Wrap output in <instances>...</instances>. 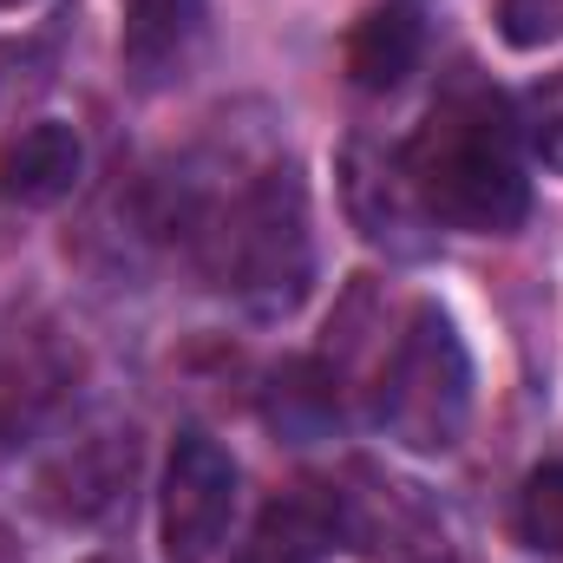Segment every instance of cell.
<instances>
[{"mask_svg":"<svg viewBox=\"0 0 563 563\" xmlns=\"http://www.w3.org/2000/svg\"><path fill=\"white\" fill-rule=\"evenodd\" d=\"M525 132H531V151H538L551 170H563V73H558V79H544V86L531 92Z\"/></svg>","mask_w":563,"mask_h":563,"instance_id":"cell-15","label":"cell"},{"mask_svg":"<svg viewBox=\"0 0 563 563\" xmlns=\"http://www.w3.org/2000/svg\"><path fill=\"white\" fill-rule=\"evenodd\" d=\"M0 7H26V0H0Z\"/></svg>","mask_w":563,"mask_h":563,"instance_id":"cell-17","label":"cell"},{"mask_svg":"<svg viewBox=\"0 0 563 563\" xmlns=\"http://www.w3.org/2000/svg\"><path fill=\"white\" fill-rule=\"evenodd\" d=\"M66 387V354L46 341V334H7L0 347V445L20 439L26 426L40 420Z\"/></svg>","mask_w":563,"mask_h":563,"instance_id":"cell-10","label":"cell"},{"mask_svg":"<svg viewBox=\"0 0 563 563\" xmlns=\"http://www.w3.org/2000/svg\"><path fill=\"white\" fill-rule=\"evenodd\" d=\"M498 33H505L518 53L558 46L563 40V0H498Z\"/></svg>","mask_w":563,"mask_h":563,"instance_id":"cell-14","label":"cell"},{"mask_svg":"<svg viewBox=\"0 0 563 563\" xmlns=\"http://www.w3.org/2000/svg\"><path fill=\"white\" fill-rule=\"evenodd\" d=\"M341 197H347L354 230L374 250H387L400 263H420L426 250H432V230L439 223L426 217V203H420V190H413V177H407V164H400V151L347 144V157H341Z\"/></svg>","mask_w":563,"mask_h":563,"instance_id":"cell-6","label":"cell"},{"mask_svg":"<svg viewBox=\"0 0 563 563\" xmlns=\"http://www.w3.org/2000/svg\"><path fill=\"white\" fill-rule=\"evenodd\" d=\"M132 472H139V432H132V426H92V432H79L59 459L40 465L33 498H40V511L59 518V525H92V518L119 511Z\"/></svg>","mask_w":563,"mask_h":563,"instance_id":"cell-7","label":"cell"},{"mask_svg":"<svg viewBox=\"0 0 563 563\" xmlns=\"http://www.w3.org/2000/svg\"><path fill=\"white\" fill-rule=\"evenodd\" d=\"M321 498H328L334 538L361 563H459V544L432 511V498L374 459H347Z\"/></svg>","mask_w":563,"mask_h":563,"instance_id":"cell-4","label":"cell"},{"mask_svg":"<svg viewBox=\"0 0 563 563\" xmlns=\"http://www.w3.org/2000/svg\"><path fill=\"white\" fill-rule=\"evenodd\" d=\"M334 544V518H328V498L321 492H301V498H282L256 518L250 544L230 563H321V551Z\"/></svg>","mask_w":563,"mask_h":563,"instance_id":"cell-11","label":"cell"},{"mask_svg":"<svg viewBox=\"0 0 563 563\" xmlns=\"http://www.w3.org/2000/svg\"><path fill=\"white\" fill-rule=\"evenodd\" d=\"M203 269L236 308L263 321L301 308L314 282V230H308V184L295 164H263L236 197L210 210Z\"/></svg>","mask_w":563,"mask_h":563,"instance_id":"cell-2","label":"cell"},{"mask_svg":"<svg viewBox=\"0 0 563 563\" xmlns=\"http://www.w3.org/2000/svg\"><path fill=\"white\" fill-rule=\"evenodd\" d=\"M374 420L394 445L407 452H452L465 439L472 420V361H465V341L452 328L445 308L420 301L387 354H380V374H374Z\"/></svg>","mask_w":563,"mask_h":563,"instance_id":"cell-3","label":"cell"},{"mask_svg":"<svg viewBox=\"0 0 563 563\" xmlns=\"http://www.w3.org/2000/svg\"><path fill=\"white\" fill-rule=\"evenodd\" d=\"M86 563H119V558H86Z\"/></svg>","mask_w":563,"mask_h":563,"instance_id":"cell-16","label":"cell"},{"mask_svg":"<svg viewBox=\"0 0 563 563\" xmlns=\"http://www.w3.org/2000/svg\"><path fill=\"white\" fill-rule=\"evenodd\" d=\"M230 518H236V459L210 432H184L170 445L164 505H157L164 558L170 563H217L223 538H230Z\"/></svg>","mask_w":563,"mask_h":563,"instance_id":"cell-5","label":"cell"},{"mask_svg":"<svg viewBox=\"0 0 563 563\" xmlns=\"http://www.w3.org/2000/svg\"><path fill=\"white\" fill-rule=\"evenodd\" d=\"M125 59L139 79H164L184 66L190 40H197V0H125Z\"/></svg>","mask_w":563,"mask_h":563,"instance_id":"cell-12","label":"cell"},{"mask_svg":"<svg viewBox=\"0 0 563 563\" xmlns=\"http://www.w3.org/2000/svg\"><path fill=\"white\" fill-rule=\"evenodd\" d=\"M79 132L73 125H26L13 139H0V203L7 210H46L59 197H73L79 184Z\"/></svg>","mask_w":563,"mask_h":563,"instance_id":"cell-8","label":"cell"},{"mask_svg":"<svg viewBox=\"0 0 563 563\" xmlns=\"http://www.w3.org/2000/svg\"><path fill=\"white\" fill-rule=\"evenodd\" d=\"M420 53H426L420 13L413 7H374L347 33V79L361 92H400L420 73Z\"/></svg>","mask_w":563,"mask_h":563,"instance_id":"cell-9","label":"cell"},{"mask_svg":"<svg viewBox=\"0 0 563 563\" xmlns=\"http://www.w3.org/2000/svg\"><path fill=\"white\" fill-rule=\"evenodd\" d=\"M413 190H420L426 217L445 223V230H465V236H511L531 210V177H525V157H518V125L505 112V99L459 73L426 125L407 139L400 151Z\"/></svg>","mask_w":563,"mask_h":563,"instance_id":"cell-1","label":"cell"},{"mask_svg":"<svg viewBox=\"0 0 563 563\" xmlns=\"http://www.w3.org/2000/svg\"><path fill=\"white\" fill-rule=\"evenodd\" d=\"M518 538L544 558H563V465H538L518 492Z\"/></svg>","mask_w":563,"mask_h":563,"instance_id":"cell-13","label":"cell"}]
</instances>
